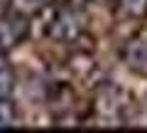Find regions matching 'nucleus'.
Here are the masks:
<instances>
[{"instance_id":"obj_1","label":"nucleus","mask_w":147,"mask_h":133,"mask_svg":"<svg viewBox=\"0 0 147 133\" xmlns=\"http://www.w3.org/2000/svg\"><path fill=\"white\" fill-rule=\"evenodd\" d=\"M30 17L17 15V12H7V15H0V52H10L17 44L25 42L30 25H27Z\"/></svg>"},{"instance_id":"obj_2","label":"nucleus","mask_w":147,"mask_h":133,"mask_svg":"<svg viewBox=\"0 0 147 133\" xmlns=\"http://www.w3.org/2000/svg\"><path fill=\"white\" fill-rule=\"evenodd\" d=\"M81 32H84V17L71 8L61 10L49 25V37L57 42H74L76 37H81Z\"/></svg>"},{"instance_id":"obj_3","label":"nucleus","mask_w":147,"mask_h":133,"mask_svg":"<svg viewBox=\"0 0 147 133\" xmlns=\"http://www.w3.org/2000/svg\"><path fill=\"white\" fill-rule=\"evenodd\" d=\"M96 108L103 113L105 118H113L123 111V91L115 86H105L96 99Z\"/></svg>"},{"instance_id":"obj_4","label":"nucleus","mask_w":147,"mask_h":133,"mask_svg":"<svg viewBox=\"0 0 147 133\" xmlns=\"http://www.w3.org/2000/svg\"><path fill=\"white\" fill-rule=\"evenodd\" d=\"M125 62L130 64L135 72H147V42L132 40L125 47Z\"/></svg>"},{"instance_id":"obj_5","label":"nucleus","mask_w":147,"mask_h":133,"mask_svg":"<svg viewBox=\"0 0 147 133\" xmlns=\"http://www.w3.org/2000/svg\"><path fill=\"white\" fill-rule=\"evenodd\" d=\"M12 89H15V72L5 59H0V99H10Z\"/></svg>"},{"instance_id":"obj_6","label":"nucleus","mask_w":147,"mask_h":133,"mask_svg":"<svg viewBox=\"0 0 147 133\" xmlns=\"http://www.w3.org/2000/svg\"><path fill=\"white\" fill-rule=\"evenodd\" d=\"M7 3H10V10H12V12H17V15H25V17L37 15V12L47 5L44 0H7Z\"/></svg>"},{"instance_id":"obj_7","label":"nucleus","mask_w":147,"mask_h":133,"mask_svg":"<svg viewBox=\"0 0 147 133\" xmlns=\"http://www.w3.org/2000/svg\"><path fill=\"white\" fill-rule=\"evenodd\" d=\"M17 126V108L10 99H0V128Z\"/></svg>"},{"instance_id":"obj_8","label":"nucleus","mask_w":147,"mask_h":133,"mask_svg":"<svg viewBox=\"0 0 147 133\" xmlns=\"http://www.w3.org/2000/svg\"><path fill=\"white\" fill-rule=\"evenodd\" d=\"M120 8L130 17H145L147 15V0H120Z\"/></svg>"},{"instance_id":"obj_9","label":"nucleus","mask_w":147,"mask_h":133,"mask_svg":"<svg viewBox=\"0 0 147 133\" xmlns=\"http://www.w3.org/2000/svg\"><path fill=\"white\" fill-rule=\"evenodd\" d=\"M44 3H49V0H44Z\"/></svg>"}]
</instances>
